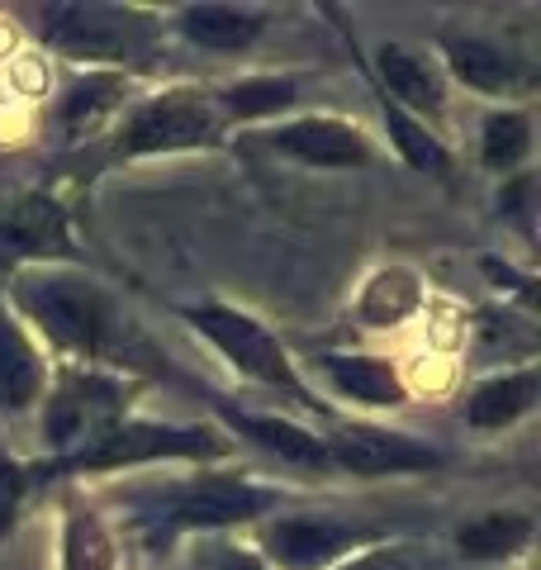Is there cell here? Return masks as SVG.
<instances>
[{
    "label": "cell",
    "instance_id": "9",
    "mask_svg": "<svg viewBox=\"0 0 541 570\" xmlns=\"http://www.w3.org/2000/svg\"><path fill=\"white\" fill-rule=\"evenodd\" d=\"M281 153H291L295 163H309V167H366L371 163V142L366 134L347 119H333V115H304L291 119L270 134Z\"/></svg>",
    "mask_w": 541,
    "mask_h": 570
},
{
    "label": "cell",
    "instance_id": "10",
    "mask_svg": "<svg viewBox=\"0 0 541 570\" xmlns=\"http://www.w3.org/2000/svg\"><path fill=\"white\" fill-rule=\"evenodd\" d=\"M366 538L356 528H342L333 519H276L266 528V557L281 570H318Z\"/></svg>",
    "mask_w": 541,
    "mask_h": 570
},
{
    "label": "cell",
    "instance_id": "23",
    "mask_svg": "<svg viewBox=\"0 0 541 570\" xmlns=\"http://www.w3.org/2000/svg\"><path fill=\"white\" fill-rule=\"evenodd\" d=\"M381 115H385L390 142L400 148V157H404L409 167H419V171H427V176H446V171H451V157H446V148L437 142V134H427L423 124L413 119V115H404L390 96H381Z\"/></svg>",
    "mask_w": 541,
    "mask_h": 570
},
{
    "label": "cell",
    "instance_id": "6",
    "mask_svg": "<svg viewBox=\"0 0 541 570\" xmlns=\"http://www.w3.org/2000/svg\"><path fill=\"white\" fill-rule=\"evenodd\" d=\"M43 33L71 58H129L142 43V20L129 10H110V6H52L43 14Z\"/></svg>",
    "mask_w": 541,
    "mask_h": 570
},
{
    "label": "cell",
    "instance_id": "16",
    "mask_svg": "<svg viewBox=\"0 0 541 570\" xmlns=\"http://www.w3.org/2000/svg\"><path fill=\"white\" fill-rule=\"evenodd\" d=\"M266 29L262 10H243V6H219V0H205V6H186L180 10V33L200 48L214 52H238L247 48L257 33Z\"/></svg>",
    "mask_w": 541,
    "mask_h": 570
},
{
    "label": "cell",
    "instance_id": "28",
    "mask_svg": "<svg viewBox=\"0 0 541 570\" xmlns=\"http://www.w3.org/2000/svg\"><path fill=\"white\" fill-rule=\"evenodd\" d=\"M214 570H266V561H262V557H252V551H243V547H228Z\"/></svg>",
    "mask_w": 541,
    "mask_h": 570
},
{
    "label": "cell",
    "instance_id": "15",
    "mask_svg": "<svg viewBox=\"0 0 541 570\" xmlns=\"http://www.w3.org/2000/svg\"><path fill=\"white\" fill-rule=\"evenodd\" d=\"M224 419L238 428L243 438H252L257 448L276 452L281 461H291V466H309V471H328V442L309 428H299L291 419H270V414H238V409H224Z\"/></svg>",
    "mask_w": 541,
    "mask_h": 570
},
{
    "label": "cell",
    "instance_id": "12",
    "mask_svg": "<svg viewBox=\"0 0 541 570\" xmlns=\"http://www.w3.org/2000/svg\"><path fill=\"white\" fill-rule=\"evenodd\" d=\"M318 371L333 381L337 395H347L356 404H371V409H400L409 400V385L400 381V371L385 356H342L328 352L318 356Z\"/></svg>",
    "mask_w": 541,
    "mask_h": 570
},
{
    "label": "cell",
    "instance_id": "19",
    "mask_svg": "<svg viewBox=\"0 0 541 570\" xmlns=\"http://www.w3.org/2000/svg\"><path fill=\"white\" fill-rule=\"evenodd\" d=\"M419 309H423V285L413 272H404V266L375 272L356 299V314L366 328H400L404 318H413Z\"/></svg>",
    "mask_w": 541,
    "mask_h": 570
},
{
    "label": "cell",
    "instance_id": "11",
    "mask_svg": "<svg viewBox=\"0 0 541 570\" xmlns=\"http://www.w3.org/2000/svg\"><path fill=\"white\" fill-rule=\"evenodd\" d=\"M0 247L14 257H33V262L71 257V228H67L62 205L48 200V195H24L6 214V224H0Z\"/></svg>",
    "mask_w": 541,
    "mask_h": 570
},
{
    "label": "cell",
    "instance_id": "20",
    "mask_svg": "<svg viewBox=\"0 0 541 570\" xmlns=\"http://www.w3.org/2000/svg\"><path fill=\"white\" fill-rule=\"evenodd\" d=\"M532 532H537V523L528 519V513L494 509V513H480L475 523H465L456 532V551L471 557V561H509L532 542Z\"/></svg>",
    "mask_w": 541,
    "mask_h": 570
},
{
    "label": "cell",
    "instance_id": "18",
    "mask_svg": "<svg viewBox=\"0 0 541 570\" xmlns=\"http://www.w3.org/2000/svg\"><path fill=\"white\" fill-rule=\"evenodd\" d=\"M43 395V362L24 328L0 309V409H29Z\"/></svg>",
    "mask_w": 541,
    "mask_h": 570
},
{
    "label": "cell",
    "instance_id": "17",
    "mask_svg": "<svg viewBox=\"0 0 541 570\" xmlns=\"http://www.w3.org/2000/svg\"><path fill=\"white\" fill-rule=\"evenodd\" d=\"M442 52H446L451 77L465 81L480 96H509L522 81V71H518V62L509 58V52L484 43V39H446Z\"/></svg>",
    "mask_w": 541,
    "mask_h": 570
},
{
    "label": "cell",
    "instance_id": "2",
    "mask_svg": "<svg viewBox=\"0 0 541 570\" xmlns=\"http://www.w3.org/2000/svg\"><path fill=\"white\" fill-rule=\"evenodd\" d=\"M14 299L29 314V324H39L48 333V343H58L62 352H77V356H100L105 333H110V305H105V295L90 281L39 272L20 281Z\"/></svg>",
    "mask_w": 541,
    "mask_h": 570
},
{
    "label": "cell",
    "instance_id": "13",
    "mask_svg": "<svg viewBox=\"0 0 541 570\" xmlns=\"http://www.w3.org/2000/svg\"><path fill=\"white\" fill-rule=\"evenodd\" d=\"M375 67H381V77L390 86V100L400 105V110H423V115H437L446 105V86L437 77V67H432L423 52H413L404 43H381L375 48Z\"/></svg>",
    "mask_w": 541,
    "mask_h": 570
},
{
    "label": "cell",
    "instance_id": "3",
    "mask_svg": "<svg viewBox=\"0 0 541 570\" xmlns=\"http://www.w3.org/2000/svg\"><path fill=\"white\" fill-rule=\"evenodd\" d=\"M186 318H190L195 333L209 337V343L243 371V376H252V381L266 385V390H281V395H291L304 409H323L314 400V390L299 381L291 352H285L252 314L233 309V305H195V309H186Z\"/></svg>",
    "mask_w": 541,
    "mask_h": 570
},
{
    "label": "cell",
    "instance_id": "8",
    "mask_svg": "<svg viewBox=\"0 0 541 570\" xmlns=\"http://www.w3.org/2000/svg\"><path fill=\"white\" fill-rule=\"evenodd\" d=\"M328 442V461L337 471L352 475H404V471H427L437 466V452L409 433H390V428H342Z\"/></svg>",
    "mask_w": 541,
    "mask_h": 570
},
{
    "label": "cell",
    "instance_id": "25",
    "mask_svg": "<svg viewBox=\"0 0 541 570\" xmlns=\"http://www.w3.org/2000/svg\"><path fill=\"white\" fill-rule=\"evenodd\" d=\"M532 153V119L522 110H494L480 129V157L490 171H513Z\"/></svg>",
    "mask_w": 541,
    "mask_h": 570
},
{
    "label": "cell",
    "instance_id": "27",
    "mask_svg": "<svg viewBox=\"0 0 541 570\" xmlns=\"http://www.w3.org/2000/svg\"><path fill=\"white\" fill-rule=\"evenodd\" d=\"M24 485H29V475L20 466H10V461H0V538H10L14 519H20Z\"/></svg>",
    "mask_w": 541,
    "mask_h": 570
},
{
    "label": "cell",
    "instance_id": "22",
    "mask_svg": "<svg viewBox=\"0 0 541 570\" xmlns=\"http://www.w3.org/2000/svg\"><path fill=\"white\" fill-rule=\"evenodd\" d=\"M115 538L90 509L71 504L62 528V570H115Z\"/></svg>",
    "mask_w": 541,
    "mask_h": 570
},
{
    "label": "cell",
    "instance_id": "7",
    "mask_svg": "<svg viewBox=\"0 0 541 570\" xmlns=\"http://www.w3.org/2000/svg\"><path fill=\"white\" fill-rule=\"evenodd\" d=\"M276 504V494L252 485V480H238V475H209L200 485H190L186 494L176 499L161 519V532H195V528H238V523H252Z\"/></svg>",
    "mask_w": 541,
    "mask_h": 570
},
{
    "label": "cell",
    "instance_id": "21",
    "mask_svg": "<svg viewBox=\"0 0 541 570\" xmlns=\"http://www.w3.org/2000/svg\"><path fill=\"white\" fill-rule=\"evenodd\" d=\"M124 100V77L119 71H90L86 81H77L62 100V129L67 138H81V134H96L105 119L119 110Z\"/></svg>",
    "mask_w": 541,
    "mask_h": 570
},
{
    "label": "cell",
    "instance_id": "26",
    "mask_svg": "<svg viewBox=\"0 0 541 570\" xmlns=\"http://www.w3.org/2000/svg\"><path fill=\"white\" fill-rule=\"evenodd\" d=\"M337 570H427L409 547H371L361 557H347Z\"/></svg>",
    "mask_w": 541,
    "mask_h": 570
},
{
    "label": "cell",
    "instance_id": "1",
    "mask_svg": "<svg viewBox=\"0 0 541 570\" xmlns=\"http://www.w3.org/2000/svg\"><path fill=\"white\" fill-rule=\"evenodd\" d=\"M124 404H129L124 381L105 376V371H90V366L62 371L48 395V409H43V442L58 452V466L71 456H81L86 448H96L110 428H119Z\"/></svg>",
    "mask_w": 541,
    "mask_h": 570
},
{
    "label": "cell",
    "instance_id": "24",
    "mask_svg": "<svg viewBox=\"0 0 541 570\" xmlns=\"http://www.w3.org/2000/svg\"><path fill=\"white\" fill-rule=\"evenodd\" d=\"M214 105H219V115H228V119H266V115H281L295 105V81L291 77H247L214 96Z\"/></svg>",
    "mask_w": 541,
    "mask_h": 570
},
{
    "label": "cell",
    "instance_id": "5",
    "mask_svg": "<svg viewBox=\"0 0 541 570\" xmlns=\"http://www.w3.org/2000/svg\"><path fill=\"white\" fill-rule=\"evenodd\" d=\"M224 115L219 105L200 91H161L142 100L138 110L124 119L119 153L124 157H157V153H186L219 142Z\"/></svg>",
    "mask_w": 541,
    "mask_h": 570
},
{
    "label": "cell",
    "instance_id": "4",
    "mask_svg": "<svg viewBox=\"0 0 541 570\" xmlns=\"http://www.w3.org/2000/svg\"><path fill=\"white\" fill-rule=\"evenodd\" d=\"M214 456H228V438H219L214 428L124 419L96 448L62 461V471H124V466H142V461H214Z\"/></svg>",
    "mask_w": 541,
    "mask_h": 570
},
{
    "label": "cell",
    "instance_id": "14",
    "mask_svg": "<svg viewBox=\"0 0 541 570\" xmlns=\"http://www.w3.org/2000/svg\"><path fill=\"white\" fill-rule=\"evenodd\" d=\"M537 395H541V371L537 366L503 371V376H490L484 385L471 390V400H465V423L484 428V433H494V428H509L522 414H532Z\"/></svg>",
    "mask_w": 541,
    "mask_h": 570
}]
</instances>
